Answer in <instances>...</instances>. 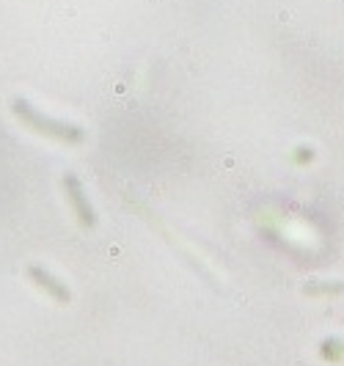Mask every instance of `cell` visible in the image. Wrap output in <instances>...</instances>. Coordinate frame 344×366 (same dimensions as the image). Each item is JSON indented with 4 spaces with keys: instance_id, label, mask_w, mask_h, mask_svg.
I'll use <instances>...</instances> for the list:
<instances>
[{
    "instance_id": "obj_3",
    "label": "cell",
    "mask_w": 344,
    "mask_h": 366,
    "mask_svg": "<svg viewBox=\"0 0 344 366\" xmlns=\"http://www.w3.org/2000/svg\"><path fill=\"white\" fill-rule=\"evenodd\" d=\"M28 278L42 290V292H47L56 303H61V306H67L72 303V292L67 290V284L64 281H58L53 273H47L44 267H39V265H31L28 267Z\"/></svg>"
},
{
    "instance_id": "obj_1",
    "label": "cell",
    "mask_w": 344,
    "mask_h": 366,
    "mask_svg": "<svg viewBox=\"0 0 344 366\" xmlns=\"http://www.w3.org/2000/svg\"><path fill=\"white\" fill-rule=\"evenodd\" d=\"M11 113L17 116V122L22 127H28L31 133L36 135H44L50 141H58V144H67V147H80L85 141V130L77 127V124H69L61 119H53V116H44L42 110H36L31 102L25 99H14L11 102Z\"/></svg>"
},
{
    "instance_id": "obj_2",
    "label": "cell",
    "mask_w": 344,
    "mask_h": 366,
    "mask_svg": "<svg viewBox=\"0 0 344 366\" xmlns=\"http://www.w3.org/2000/svg\"><path fill=\"white\" fill-rule=\"evenodd\" d=\"M64 193H67V201L69 207H72V213H74V218H77V223L83 228H94L97 226L94 207H91V201H88V196H85V190H83V185H80V179L74 174L64 176Z\"/></svg>"
}]
</instances>
